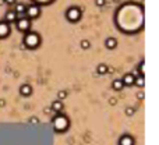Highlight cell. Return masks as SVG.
<instances>
[{"label":"cell","instance_id":"6da1fadb","mask_svg":"<svg viewBox=\"0 0 159 145\" xmlns=\"http://www.w3.org/2000/svg\"><path fill=\"white\" fill-rule=\"evenodd\" d=\"M41 43V36L36 32H27L24 36V45L30 49H35L38 48Z\"/></svg>","mask_w":159,"mask_h":145},{"label":"cell","instance_id":"7a4b0ae2","mask_svg":"<svg viewBox=\"0 0 159 145\" xmlns=\"http://www.w3.org/2000/svg\"><path fill=\"white\" fill-rule=\"evenodd\" d=\"M53 127H54L56 131H64L68 127V119L63 114H57L53 119Z\"/></svg>","mask_w":159,"mask_h":145},{"label":"cell","instance_id":"3957f363","mask_svg":"<svg viewBox=\"0 0 159 145\" xmlns=\"http://www.w3.org/2000/svg\"><path fill=\"white\" fill-rule=\"evenodd\" d=\"M66 18L68 21H71V22H77L81 18V10L78 7H70L66 11Z\"/></svg>","mask_w":159,"mask_h":145},{"label":"cell","instance_id":"277c9868","mask_svg":"<svg viewBox=\"0 0 159 145\" xmlns=\"http://www.w3.org/2000/svg\"><path fill=\"white\" fill-rule=\"evenodd\" d=\"M15 22H17L18 31H21V32H28L30 28H31V20L28 17H20V18L15 20Z\"/></svg>","mask_w":159,"mask_h":145},{"label":"cell","instance_id":"5b68a950","mask_svg":"<svg viewBox=\"0 0 159 145\" xmlns=\"http://www.w3.org/2000/svg\"><path fill=\"white\" fill-rule=\"evenodd\" d=\"M30 20L32 18H38L39 17V14H41V7L38 6V4H31V6H28L27 9H25V13H24Z\"/></svg>","mask_w":159,"mask_h":145},{"label":"cell","instance_id":"8992f818","mask_svg":"<svg viewBox=\"0 0 159 145\" xmlns=\"http://www.w3.org/2000/svg\"><path fill=\"white\" fill-rule=\"evenodd\" d=\"M10 34V25L6 21H0V38H7Z\"/></svg>","mask_w":159,"mask_h":145},{"label":"cell","instance_id":"52a82bcc","mask_svg":"<svg viewBox=\"0 0 159 145\" xmlns=\"http://www.w3.org/2000/svg\"><path fill=\"white\" fill-rule=\"evenodd\" d=\"M134 78H136L134 74H124L123 78H121V81H123V84H124L126 87H130V85L134 84Z\"/></svg>","mask_w":159,"mask_h":145},{"label":"cell","instance_id":"ba28073f","mask_svg":"<svg viewBox=\"0 0 159 145\" xmlns=\"http://www.w3.org/2000/svg\"><path fill=\"white\" fill-rule=\"evenodd\" d=\"M119 145H134V140H133V137H130V135L126 134L120 138Z\"/></svg>","mask_w":159,"mask_h":145},{"label":"cell","instance_id":"9c48e42d","mask_svg":"<svg viewBox=\"0 0 159 145\" xmlns=\"http://www.w3.org/2000/svg\"><path fill=\"white\" fill-rule=\"evenodd\" d=\"M17 17H18L17 13L14 10H10V11L6 13V18H4V21H6V22H14V21L17 20Z\"/></svg>","mask_w":159,"mask_h":145},{"label":"cell","instance_id":"30bf717a","mask_svg":"<svg viewBox=\"0 0 159 145\" xmlns=\"http://www.w3.org/2000/svg\"><path fill=\"white\" fill-rule=\"evenodd\" d=\"M20 93H21L22 96H30V95L32 93L31 85H28V84H24V85H21V88H20Z\"/></svg>","mask_w":159,"mask_h":145},{"label":"cell","instance_id":"8fae6325","mask_svg":"<svg viewBox=\"0 0 159 145\" xmlns=\"http://www.w3.org/2000/svg\"><path fill=\"white\" fill-rule=\"evenodd\" d=\"M25 4L24 3H17L15 6H14V11L17 13V15H22L24 13H25Z\"/></svg>","mask_w":159,"mask_h":145},{"label":"cell","instance_id":"7c38bea8","mask_svg":"<svg viewBox=\"0 0 159 145\" xmlns=\"http://www.w3.org/2000/svg\"><path fill=\"white\" fill-rule=\"evenodd\" d=\"M52 110H54V112H62L63 110V103H62V101L60 99H57V101H54L52 103Z\"/></svg>","mask_w":159,"mask_h":145},{"label":"cell","instance_id":"4fadbf2b","mask_svg":"<svg viewBox=\"0 0 159 145\" xmlns=\"http://www.w3.org/2000/svg\"><path fill=\"white\" fill-rule=\"evenodd\" d=\"M105 45H106V48L107 49H115L117 46V41L115 39V38H107L105 42Z\"/></svg>","mask_w":159,"mask_h":145},{"label":"cell","instance_id":"5bb4252c","mask_svg":"<svg viewBox=\"0 0 159 145\" xmlns=\"http://www.w3.org/2000/svg\"><path fill=\"white\" fill-rule=\"evenodd\" d=\"M123 87H124V84H123L121 80H115V81L112 83V88H113L115 91H121Z\"/></svg>","mask_w":159,"mask_h":145},{"label":"cell","instance_id":"9a60e30c","mask_svg":"<svg viewBox=\"0 0 159 145\" xmlns=\"http://www.w3.org/2000/svg\"><path fill=\"white\" fill-rule=\"evenodd\" d=\"M134 84H137V87L142 88V87H144V84H145V80H144V74H140V75H137V77L134 78Z\"/></svg>","mask_w":159,"mask_h":145},{"label":"cell","instance_id":"2e32d148","mask_svg":"<svg viewBox=\"0 0 159 145\" xmlns=\"http://www.w3.org/2000/svg\"><path fill=\"white\" fill-rule=\"evenodd\" d=\"M96 71H98V74H106L107 72V66L106 64H99Z\"/></svg>","mask_w":159,"mask_h":145},{"label":"cell","instance_id":"e0dca14e","mask_svg":"<svg viewBox=\"0 0 159 145\" xmlns=\"http://www.w3.org/2000/svg\"><path fill=\"white\" fill-rule=\"evenodd\" d=\"M81 48H83V49H88V48H89V41H87V39L81 41Z\"/></svg>","mask_w":159,"mask_h":145},{"label":"cell","instance_id":"ac0fdd59","mask_svg":"<svg viewBox=\"0 0 159 145\" xmlns=\"http://www.w3.org/2000/svg\"><path fill=\"white\" fill-rule=\"evenodd\" d=\"M66 96H67V93H66V91H60V92H59V95H57V98H59L60 101H62V99H64Z\"/></svg>","mask_w":159,"mask_h":145},{"label":"cell","instance_id":"d6986e66","mask_svg":"<svg viewBox=\"0 0 159 145\" xmlns=\"http://www.w3.org/2000/svg\"><path fill=\"white\" fill-rule=\"evenodd\" d=\"M126 114H127V116H133V114H134V109H133V107H127V109H126Z\"/></svg>","mask_w":159,"mask_h":145},{"label":"cell","instance_id":"ffe728a7","mask_svg":"<svg viewBox=\"0 0 159 145\" xmlns=\"http://www.w3.org/2000/svg\"><path fill=\"white\" fill-rule=\"evenodd\" d=\"M96 6H99V7H102V6H105V0H95Z\"/></svg>","mask_w":159,"mask_h":145},{"label":"cell","instance_id":"44dd1931","mask_svg":"<svg viewBox=\"0 0 159 145\" xmlns=\"http://www.w3.org/2000/svg\"><path fill=\"white\" fill-rule=\"evenodd\" d=\"M138 70H140V72H141V74H144V62H141L140 67H138Z\"/></svg>","mask_w":159,"mask_h":145},{"label":"cell","instance_id":"7402d4cb","mask_svg":"<svg viewBox=\"0 0 159 145\" xmlns=\"http://www.w3.org/2000/svg\"><path fill=\"white\" fill-rule=\"evenodd\" d=\"M4 1H6L7 4H14V3H15V0H4Z\"/></svg>","mask_w":159,"mask_h":145},{"label":"cell","instance_id":"603a6c76","mask_svg":"<svg viewBox=\"0 0 159 145\" xmlns=\"http://www.w3.org/2000/svg\"><path fill=\"white\" fill-rule=\"evenodd\" d=\"M36 1H39V3H49V1H52V0H36Z\"/></svg>","mask_w":159,"mask_h":145},{"label":"cell","instance_id":"cb8c5ba5","mask_svg":"<svg viewBox=\"0 0 159 145\" xmlns=\"http://www.w3.org/2000/svg\"><path fill=\"white\" fill-rule=\"evenodd\" d=\"M110 105H116V99H110Z\"/></svg>","mask_w":159,"mask_h":145},{"label":"cell","instance_id":"d4e9b609","mask_svg":"<svg viewBox=\"0 0 159 145\" xmlns=\"http://www.w3.org/2000/svg\"><path fill=\"white\" fill-rule=\"evenodd\" d=\"M138 98H140V99H142V98H144V93H142V92L138 93Z\"/></svg>","mask_w":159,"mask_h":145}]
</instances>
